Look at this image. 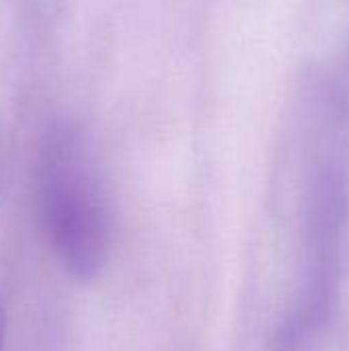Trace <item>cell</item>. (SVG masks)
I'll use <instances>...</instances> for the list:
<instances>
[{"label": "cell", "mask_w": 349, "mask_h": 351, "mask_svg": "<svg viewBox=\"0 0 349 351\" xmlns=\"http://www.w3.org/2000/svg\"><path fill=\"white\" fill-rule=\"evenodd\" d=\"M39 202L62 265L95 278L111 249V210L97 158L72 125L49 130L39 154Z\"/></svg>", "instance_id": "1"}, {"label": "cell", "mask_w": 349, "mask_h": 351, "mask_svg": "<svg viewBox=\"0 0 349 351\" xmlns=\"http://www.w3.org/2000/svg\"><path fill=\"white\" fill-rule=\"evenodd\" d=\"M0 351H2V321H0Z\"/></svg>", "instance_id": "2"}]
</instances>
